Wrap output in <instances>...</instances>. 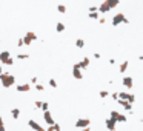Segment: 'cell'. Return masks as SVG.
<instances>
[{"mask_svg":"<svg viewBox=\"0 0 143 131\" xmlns=\"http://www.w3.org/2000/svg\"><path fill=\"white\" fill-rule=\"evenodd\" d=\"M128 66H129V62H128V60H125V62H122V63H120L119 71H120L122 74H125V73H126V69H128Z\"/></svg>","mask_w":143,"mask_h":131,"instance_id":"cell-15","label":"cell"},{"mask_svg":"<svg viewBox=\"0 0 143 131\" xmlns=\"http://www.w3.org/2000/svg\"><path fill=\"white\" fill-rule=\"evenodd\" d=\"M46 131H54V127H52V125H49V127H48V130Z\"/></svg>","mask_w":143,"mask_h":131,"instance_id":"cell-42","label":"cell"},{"mask_svg":"<svg viewBox=\"0 0 143 131\" xmlns=\"http://www.w3.org/2000/svg\"><path fill=\"white\" fill-rule=\"evenodd\" d=\"M0 82H2L3 88H11V86L15 85V77L11 73H2L0 74Z\"/></svg>","mask_w":143,"mask_h":131,"instance_id":"cell-1","label":"cell"},{"mask_svg":"<svg viewBox=\"0 0 143 131\" xmlns=\"http://www.w3.org/2000/svg\"><path fill=\"white\" fill-rule=\"evenodd\" d=\"M119 114H120L119 111H116V110H112V111H111V114H109V117H111V119H114V120H117V117H119Z\"/></svg>","mask_w":143,"mask_h":131,"instance_id":"cell-23","label":"cell"},{"mask_svg":"<svg viewBox=\"0 0 143 131\" xmlns=\"http://www.w3.org/2000/svg\"><path fill=\"white\" fill-rule=\"evenodd\" d=\"M97 11H99V12H102V14H106V12H109V11H111V8H109V6L103 2L100 6H97Z\"/></svg>","mask_w":143,"mask_h":131,"instance_id":"cell-13","label":"cell"},{"mask_svg":"<svg viewBox=\"0 0 143 131\" xmlns=\"http://www.w3.org/2000/svg\"><path fill=\"white\" fill-rule=\"evenodd\" d=\"M111 23H112V26H119V25H122V23L128 25V23H129V20L126 19V15H125L123 12H117V14L111 19Z\"/></svg>","mask_w":143,"mask_h":131,"instance_id":"cell-2","label":"cell"},{"mask_svg":"<svg viewBox=\"0 0 143 131\" xmlns=\"http://www.w3.org/2000/svg\"><path fill=\"white\" fill-rule=\"evenodd\" d=\"M57 11H59V12H60V14H65V12H66V6H65V5H62V3H60V5H59V6H57Z\"/></svg>","mask_w":143,"mask_h":131,"instance_id":"cell-22","label":"cell"},{"mask_svg":"<svg viewBox=\"0 0 143 131\" xmlns=\"http://www.w3.org/2000/svg\"><path fill=\"white\" fill-rule=\"evenodd\" d=\"M2 73H3V71H2V65H0V74H2Z\"/></svg>","mask_w":143,"mask_h":131,"instance_id":"cell-45","label":"cell"},{"mask_svg":"<svg viewBox=\"0 0 143 131\" xmlns=\"http://www.w3.org/2000/svg\"><path fill=\"white\" fill-rule=\"evenodd\" d=\"M34 108H35V110H40V108H42V102H40V100H35V102H34Z\"/></svg>","mask_w":143,"mask_h":131,"instance_id":"cell-31","label":"cell"},{"mask_svg":"<svg viewBox=\"0 0 143 131\" xmlns=\"http://www.w3.org/2000/svg\"><path fill=\"white\" fill-rule=\"evenodd\" d=\"M48 83H49V86H51V88H57V80H55V79H49V82H48Z\"/></svg>","mask_w":143,"mask_h":131,"instance_id":"cell-26","label":"cell"},{"mask_svg":"<svg viewBox=\"0 0 143 131\" xmlns=\"http://www.w3.org/2000/svg\"><path fill=\"white\" fill-rule=\"evenodd\" d=\"M43 120L46 122V125L49 127V125H54L55 122H54V119H52V113L48 110V111H43Z\"/></svg>","mask_w":143,"mask_h":131,"instance_id":"cell-7","label":"cell"},{"mask_svg":"<svg viewBox=\"0 0 143 131\" xmlns=\"http://www.w3.org/2000/svg\"><path fill=\"white\" fill-rule=\"evenodd\" d=\"M117 102H119V105H122V107H123L128 113H129V111H132V105H131L129 102H126V100H120V99H119Z\"/></svg>","mask_w":143,"mask_h":131,"instance_id":"cell-14","label":"cell"},{"mask_svg":"<svg viewBox=\"0 0 143 131\" xmlns=\"http://www.w3.org/2000/svg\"><path fill=\"white\" fill-rule=\"evenodd\" d=\"M114 100H119V93H112V94H109Z\"/></svg>","mask_w":143,"mask_h":131,"instance_id":"cell-32","label":"cell"},{"mask_svg":"<svg viewBox=\"0 0 143 131\" xmlns=\"http://www.w3.org/2000/svg\"><path fill=\"white\" fill-rule=\"evenodd\" d=\"M88 15H89V19H92V20H97V19H100V17H99V12H89Z\"/></svg>","mask_w":143,"mask_h":131,"instance_id":"cell-25","label":"cell"},{"mask_svg":"<svg viewBox=\"0 0 143 131\" xmlns=\"http://www.w3.org/2000/svg\"><path fill=\"white\" fill-rule=\"evenodd\" d=\"M139 60H142V62H143V54L140 56V57H139Z\"/></svg>","mask_w":143,"mask_h":131,"instance_id":"cell-44","label":"cell"},{"mask_svg":"<svg viewBox=\"0 0 143 131\" xmlns=\"http://www.w3.org/2000/svg\"><path fill=\"white\" fill-rule=\"evenodd\" d=\"M109 94H111V93H108L106 90H102V91H100V97H102V99H105V97H108Z\"/></svg>","mask_w":143,"mask_h":131,"instance_id":"cell-29","label":"cell"},{"mask_svg":"<svg viewBox=\"0 0 143 131\" xmlns=\"http://www.w3.org/2000/svg\"><path fill=\"white\" fill-rule=\"evenodd\" d=\"M75 46L82 49V48L85 46V40H83V39H77V40H75Z\"/></svg>","mask_w":143,"mask_h":131,"instance_id":"cell-20","label":"cell"},{"mask_svg":"<svg viewBox=\"0 0 143 131\" xmlns=\"http://www.w3.org/2000/svg\"><path fill=\"white\" fill-rule=\"evenodd\" d=\"M0 125H3V119H2V116H0Z\"/></svg>","mask_w":143,"mask_h":131,"instance_id":"cell-43","label":"cell"},{"mask_svg":"<svg viewBox=\"0 0 143 131\" xmlns=\"http://www.w3.org/2000/svg\"><path fill=\"white\" fill-rule=\"evenodd\" d=\"M105 22H106V19H105V17H102V19H99V23H100V25H103Z\"/></svg>","mask_w":143,"mask_h":131,"instance_id":"cell-37","label":"cell"},{"mask_svg":"<svg viewBox=\"0 0 143 131\" xmlns=\"http://www.w3.org/2000/svg\"><path fill=\"white\" fill-rule=\"evenodd\" d=\"M80 131H91V127H86V128H82Z\"/></svg>","mask_w":143,"mask_h":131,"instance_id":"cell-41","label":"cell"},{"mask_svg":"<svg viewBox=\"0 0 143 131\" xmlns=\"http://www.w3.org/2000/svg\"><path fill=\"white\" fill-rule=\"evenodd\" d=\"M128 94H129V93H125V91H123V93H119V99H120V100H126V99H128Z\"/></svg>","mask_w":143,"mask_h":131,"instance_id":"cell-24","label":"cell"},{"mask_svg":"<svg viewBox=\"0 0 143 131\" xmlns=\"http://www.w3.org/2000/svg\"><path fill=\"white\" fill-rule=\"evenodd\" d=\"M11 59V53L9 51H2L0 53V63H3V65H6V62Z\"/></svg>","mask_w":143,"mask_h":131,"instance_id":"cell-11","label":"cell"},{"mask_svg":"<svg viewBox=\"0 0 143 131\" xmlns=\"http://www.w3.org/2000/svg\"><path fill=\"white\" fill-rule=\"evenodd\" d=\"M17 46H18V48H20V46H23V40H22V37L17 40Z\"/></svg>","mask_w":143,"mask_h":131,"instance_id":"cell-36","label":"cell"},{"mask_svg":"<svg viewBox=\"0 0 143 131\" xmlns=\"http://www.w3.org/2000/svg\"><path fill=\"white\" fill-rule=\"evenodd\" d=\"M126 120H128L126 114H119V117H117V120H116V122H117V124H119V122H120V124H125Z\"/></svg>","mask_w":143,"mask_h":131,"instance_id":"cell-19","label":"cell"},{"mask_svg":"<svg viewBox=\"0 0 143 131\" xmlns=\"http://www.w3.org/2000/svg\"><path fill=\"white\" fill-rule=\"evenodd\" d=\"M42 111H48L49 110V103L48 102H42V108H40Z\"/></svg>","mask_w":143,"mask_h":131,"instance_id":"cell-28","label":"cell"},{"mask_svg":"<svg viewBox=\"0 0 143 131\" xmlns=\"http://www.w3.org/2000/svg\"><path fill=\"white\" fill-rule=\"evenodd\" d=\"M77 63H79V68L80 69H86L89 66V57H83L82 62H77Z\"/></svg>","mask_w":143,"mask_h":131,"instance_id":"cell-12","label":"cell"},{"mask_svg":"<svg viewBox=\"0 0 143 131\" xmlns=\"http://www.w3.org/2000/svg\"><path fill=\"white\" fill-rule=\"evenodd\" d=\"M86 127H91V119H77L75 120V128H86Z\"/></svg>","mask_w":143,"mask_h":131,"instance_id":"cell-5","label":"cell"},{"mask_svg":"<svg viewBox=\"0 0 143 131\" xmlns=\"http://www.w3.org/2000/svg\"><path fill=\"white\" fill-rule=\"evenodd\" d=\"M100 57H102V56H100V54H99V53H94V59H97V60H99V59H100Z\"/></svg>","mask_w":143,"mask_h":131,"instance_id":"cell-38","label":"cell"},{"mask_svg":"<svg viewBox=\"0 0 143 131\" xmlns=\"http://www.w3.org/2000/svg\"><path fill=\"white\" fill-rule=\"evenodd\" d=\"M122 85H123L125 88L131 90V88L134 86V80H132V77H129V76H125V77L122 79Z\"/></svg>","mask_w":143,"mask_h":131,"instance_id":"cell-9","label":"cell"},{"mask_svg":"<svg viewBox=\"0 0 143 131\" xmlns=\"http://www.w3.org/2000/svg\"><path fill=\"white\" fill-rule=\"evenodd\" d=\"M105 3H106V5L112 9V8H116V6L120 3V0H105Z\"/></svg>","mask_w":143,"mask_h":131,"instance_id":"cell-16","label":"cell"},{"mask_svg":"<svg viewBox=\"0 0 143 131\" xmlns=\"http://www.w3.org/2000/svg\"><path fill=\"white\" fill-rule=\"evenodd\" d=\"M55 31H57V32H63V31H65V23L57 22V23H55Z\"/></svg>","mask_w":143,"mask_h":131,"instance_id":"cell-18","label":"cell"},{"mask_svg":"<svg viewBox=\"0 0 143 131\" xmlns=\"http://www.w3.org/2000/svg\"><path fill=\"white\" fill-rule=\"evenodd\" d=\"M52 127H54V131H62V128H60V125H59V124H54Z\"/></svg>","mask_w":143,"mask_h":131,"instance_id":"cell-33","label":"cell"},{"mask_svg":"<svg viewBox=\"0 0 143 131\" xmlns=\"http://www.w3.org/2000/svg\"><path fill=\"white\" fill-rule=\"evenodd\" d=\"M134 100H136V96L134 94H128V99H126V102H129L131 105L134 103Z\"/></svg>","mask_w":143,"mask_h":131,"instance_id":"cell-27","label":"cell"},{"mask_svg":"<svg viewBox=\"0 0 143 131\" xmlns=\"http://www.w3.org/2000/svg\"><path fill=\"white\" fill-rule=\"evenodd\" d=\"M28 127H29L31 130H34V131H46L39 122H35L34 119H29V120H28Z\"/></svg>","mask_w":143,"mask_h":131,"instance_id":"cell-6","label":"cell"},{"mask_svg":"<svg viewBox=\"0 0 143 131\" xmlns=\"http://www.w3.org/2000/svg\"><path fill=\"white\" fill-rule=\"evenodd\" d=\"M89 12H99V11H97V6H91V8H89Z\"/></svg>","mask_w":143,"mask_h":131,"instance_id":"cell-35","label":"cell"},{"mask_svg":"<svg viewBox=\"0 0 143 131\" xmlns=\"http://www.w3.org/2000/svg\"><path fill=\"white\" fill-rule=\"evenodd\" d=\"M15 90L18 93H28L31 90V85L29 83H18V85H15Z\"/></svg>","mask_w":143,"mask_h":131,"instance_id":"cell-10","label":"cell"},{"mask_svg":"<svg viewBox=\"0 0 143 131\" xmlns=\"http://www.w3.org/2000/svg\"><path fill=\"white\" fill-rule=\"evenodd\" d=\"M109 63L111 65H116V59H109Z\"/></svg>","mask_w":143,"mask_h":131,"instance_id":"cell-40","label":"cell"},{"mask_svg":"<svg viewBox=\"0 0 143 131\" xmlns=\"http://www.w3.org/2000/svg\"><path fill=\"white\" fill-rule=\"evenodd\" d=\"M22 40H23V46H29L34 40H37V34H35L34 31H28V32L22 37Z\"/></svg>","mask_w":143,"mask_h":131,"instance_id":"cell-3","label":"cell"},{"mask_svg":"<svg viewBox=\"0 0 143 131\" xmlns=\"http://www.w3.org/2000/svg\"><path fill=\"white\" fill-rule=\"evenodd\" d=\"M15 59H18V60H26V59H29V54H17L15 56Z\"/></svg>","mask_w":143,"mask_h":131,"instance_id":"cell-21","label":"cell"},{"mask_svg":"<svg viewBox=\"0 0 143 131\" xmlns=\"http://www.w3.org/2000/svg\"><path fill=\"white\" fill-rule=\"evenodd\" d=\"M34 86H35V90H37V91H43V90H45V86H43L42 83H35Z\"/></svg>","mask_w":143,"mask_h":131,"instance_id":"cell-30","label":"cell"},{"mask_svg":"<svg viewBox=\"0 0 143 131\" xmlns=\"http://www.w3.org/2000/svg\"><path fill=\"white\" fill-rule=\"evenodd\" d=\"M0 131H6V127H5V124H3V125H0Z\"/></svg>","mask_w":143,"mask_h":131,"instance_id":"cell-39","label":"cell"},{"mask_svg":"<svg viewBox=\"0 0 143 131\" xmlns=\"http://www.w3.org/2000/svg\"><path fill=\"white\" fill-rule=\"evenodd\" d=\"M11 116H12V119L17 120V119L20 117V110H18V108H12V110H11Z\"/></svg>","mask_w":143,"mask_h":131,"instance_id":"cell-17","label":"cell"},{"mask_svg":"<svg viewBox=\"0 0 143 131\" xmlns=\"http://www.w3.org/2000/svg\"><path fill=\"white\" fill-rule=\"evenodd\" d=\"M72 77L77 79V80H82L83 79V74H82V69L79 68V63H74L72 65Z\"/></svg>","mask_w":143,"mask_h":131,"instance_id":"cell-4","label":"cell"},{"mask_svg":"<svg viewBox=\"0 0 143 131\" xmlns=\"http://www.w3.org/2000/svg\"><path fill=\"white\" fill-rule=\"evenodd\" d=\"M29 83H32V85H35V83H39V82H37V77H31V80H29Z\"/></svg>","mask_w":143,"mask_h":131,"instance_id":"cell-34","label":"cell"},{"mask_svg":"<svg viewBox=\"0 0 143 131\" xmlns=\"http://www.w3.org/2000/svg\"><path fill=\"white\" fill-rule=\"evenodd\" d=\"M105 127H106V130L108 131H116V128H117V122L114 120V119H106L105 120Z\"/></svg>","mask_w":143,"mask_h":131,"instance_id":"cell-8","label":"cell"}]
</instances>
